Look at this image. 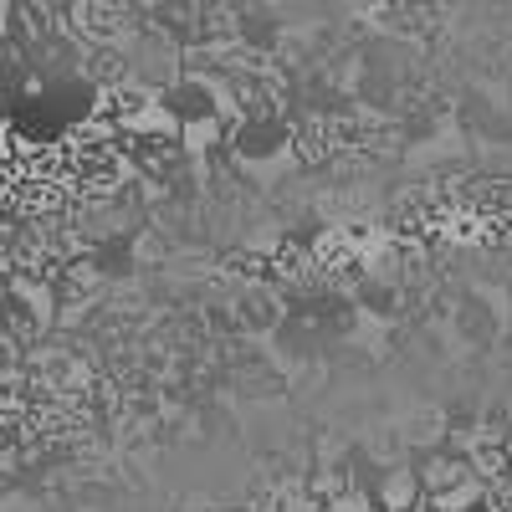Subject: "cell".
<instances>
[{"mask_svg": "<svg viewBox=\"0 0 512 512\" xmlns=\"http://www.w3.org/2000/svg\"><path fill=\"white\" fill-rule=\"evenodd\" d=\"M21 169H16V159L6 154V149H0V216H11V210H16V195H21Z\"/></svg>", "mask_w": 512, "mask_h": 512, "instance_id": "1", "label": "cell"}]
</instances>
